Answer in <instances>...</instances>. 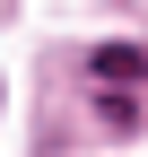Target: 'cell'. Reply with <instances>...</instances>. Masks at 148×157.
<instances>
[{
  "label": "cell",
  "instance_id": "1",
  "mask_svg": "<svg viewBox=\"0 0 148 157\" xmlns=\"http://www.w3.org/2000/svg\"><path fill=\"white\" fill-rule=\"evenodd\" d=\"M87 70H96L105 87H131V78L148 70V52H139V44H105V52H96V61H87Z\"/></svg>",
  "mask_w": 148,
  "mask_h": 157
}]
</instances>
